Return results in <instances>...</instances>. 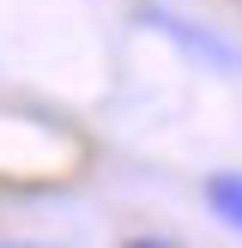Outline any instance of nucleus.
I'll return each instance as SVG.
<instances>
[{
	"label": "nucleus",
	"instance_id": "obj_1",
	"mask_svg": "<svg viewBox=\"0 0 242 248\" xmlns=\"http://www.w3.org/2000/svg\"><path fill=\"white\" fill-rule=\"evenodd\" d=\"M145 18L157 24V31H169L182 48H194V55L206 61V67H224V73H242V48L230 43V36H218V31H206V24H194V18H182V12H145Z\"/></svg>",
	"mask_w": 242,
	"mask_h": 248
},
{
	"label": "nucleus",
	"instance_id": "obj_2",
	"mask_svg": "<svg viewBox=\"0 0 242 248\" xmlns=\"http://www.w3.org/2000/svg\"><path fill=\"white\" fill-rule=\"evenodd\" d=\"M206 206H212L230 230H242V170H218V176H206Z\"/></svg>",
	"mask_w": 242,
	"mask_h": 248
},
{
	"label": "nucleus",
	"instance_id": "obj_3",
	"mask_svg": "<svg viewBox=\"0 0 242 248\" xmlns=\"http://www.w3.org/2000/svg\"><path fill=\"white\" fill-rule=\"evenodd\" d=\"M127 248H182V242H164V236H133Z\"/></svg>",
	"mask_w": 242,
	"mask_h": 248
},
{
	"label": "nucleus",
	"instance_id": "obj_4",
	"mask_svg": "<svg viewBox=\"0 0 242 248\" xmlns=\"http://www.w3.org/2000/svg\"><path fill=\"white\" fill-rule=\"evenodd\" d=\"M0 248H6V242H0Z\"/></svg>",
	"mask_w": 242,
	"mask_h": 248
}]
</instances>
